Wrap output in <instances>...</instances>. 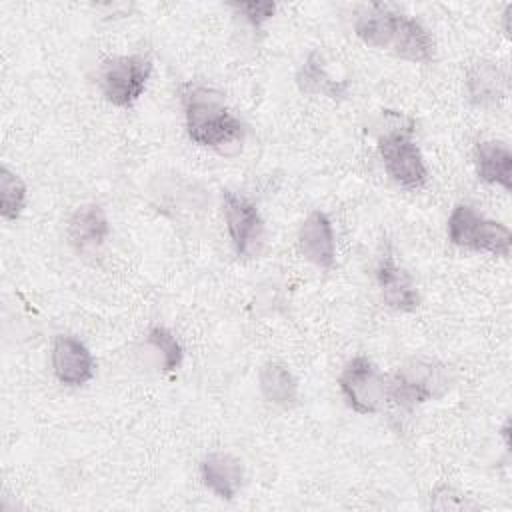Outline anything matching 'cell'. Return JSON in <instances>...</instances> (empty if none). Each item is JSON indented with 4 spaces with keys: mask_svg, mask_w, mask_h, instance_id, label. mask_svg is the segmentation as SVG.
<instances>
[{
    "mask_svg": "<svg viewBox=\"0 0 512 512\" xmlns=\"http://www.w3.org/2000/svg\"><path fill=\"white\" fill-rule=\"evenodd\" d=\"M188 138L222 156H234L246 140V124L228 108L224 94L204 82L180 86Z\"/></svg>",
    "mask_w": 512,
    "mask_h": 512,
    "instance_id": "6da1fadb",
    "label": "cell"
},
{
    "mask_svg": "<svg viewBox=\"0 0 512 512\" xmlns=\"http://www.w3.org/2000/svg\"><path fill=\"white\" fill-rule=\"evenodd\" d=\"M452 386L454 374L448 364L436 358L410 356L396 366L392 376H388V400L410 410L444 398Z\"/></svg>",
    "mask_w": 512,
    "mask_h": 512,
    "instance_id": "7a4b0ae2",
    "label": "cell"
},
{
    "mask_svg": "<svg viewBox=\"0 0 512 512\" xmlns=\"http://www.w3.org/2000/svg\"><path fill=\"white\" fill-rule=\"evenodd\" d=\"M378 154L386 174L406 190H422L428 184V166L414 140V122L394 114V122L378 136Z\"/></svg>",
    "mask_w": 512,
    "mask_h": 512,
    "instance_id": "3957f363",
    "label": "cell"
},
{
    "mask_svg": "<svg viewBox=\"0 0 512 512\" xmlns=\"http://www.w3.org/2000/svg\"><path fill=\"white\" fill-rule=\"evenodd\" d=\"M448 240L472 252H486L492 256H510L512 234L502 222L482 216L470 204H456L448 216Z\"/></svg>",
    "mask_w": 512,
    "mask_h": 512,
    "instance_id": "277c9868",
    "label": "cell"
},
{
    "mask_svg": "<svg viewBox=\"0 0 512 512\" xmlns=\"http://www.w3.org/2000/svg\"><path fill=\"white\" fill-rule=\"evenodd\" d=\"M338 388L346 406L358 414H376L388 400V376L364 354L350 358L340 376Z\"/></svg>",
    "mask_w": 512,
    "mask_h": 512,
    "instance_id": "5b68a950",
    "label": "cell"
},
{
    "mask_svg": "<svg viewBox=\"0 0 512 512\" xmlns=\"http://www.w3.org/2000/svg\"><path fill=\"white\" fill-rule=\"evenodd\" d=\"M152 76V60L144 54L108 58L98 74V84L106 102L116 108L134 106Z\"/></svg>",
    "mask_w": 512,
    "mask_h": 512,
    "instance_id": "8992f818",
    "label": "cell"
},
{
    "mask_svg": "<svg viewBox=\"0 0 512 512\" xmlns=\"http://www.w3.org/2000/svg\"><path fill=\"white\" fill-rule=\"evenodd\" d=\"M222 214L234 254L242 260L256 258L266 238V226L256 204L234 190H222Z\"/></svg>",
    "mask_w": 512,
    "mask_h": 512,
    "instance_id": "52a82bcc",
    "label": "cell"
},
{
    "mask_svg": "<svg viewBox=\"0 0 512 512\" xmlns=\"http://www.w3.org/2000/svg\"><path fill=\"white\" fill-rule=\"evenodd\" d=\"M52 372L68 388L88 384L96 374V362L88 346L72 334H56L52 342Z\"/></svg>",
    "mask_w": 512,
    "mask_h": 512,
    "instance_id": "ba28073f",
    "label": "cell"
},
{
    "mask_svg": "<svg viewBox=\"0 0 512 512\" xmlns=\"http://www.w3.org/2000/svg\"><path fill=\"white\" fill-rule=\"evenodd\" d=\"M298 248L306 262L330 270L336 260V236L332 220L322 210H312L298 228Z\"/></svg>",
    "mask_w": 512,
    "mask_h": 512,
    "instance_id": "9c48e42d",
    "label": "cell"
},
{
    "mask_svg": "<svg viewBox=\"0 0 512 512\" xmlns=\"http://www.w3.org/2000/svg\"><path fill=\"white\" fill-rule=\"evenodd\" d=\"M68 242L80 256H94L110 238V222L100 204L78 206L68 220Z\"/></svg>",
    "mask_w": 512,
    "mask_h": 512,
    "instance_id": "30bf717a",
    "label": "cell"
},
{
    "mask_svg": "<svg viewBox=\"0 0 512 512\" xmlns=\"http://www.w3.org/2000/svg\"><path fill=\"white\" fill-rule=\"evenodd\" d=\"M376 282L382 302L396 312H414L420 306V294L414 278L406 268L394 262L392 254H384L376 266Z\"/></svg>",
    "mask_w": 512,
    "mask_h": 512,
    "instance_id": "8fae6325",
    "label": "cell"
},
{
    "mask_svg": "<svg viewBox=\"0 0 512 512\" xmlns=\"http://www.w3.org/2000/svg\"><path fill=\"white\" fill-rule=\"evenodd\" d=\"M402 12L394 10L388 4H366L356 12L354 18V34L370 48L388 50L396 38L398 22Z\"/></svg>",
    "mask_w": 512,
    "mask_h": 512,
    "instance_id": "7c38bea8",
    "label": "cell"
},
{
    "mask_svg": "<svg viewBox=\"0 0 512 512\" xmlns=\"http://www.w3.org/2000/svg\"><path fill=\"white\" fill-rule=\"evenodd\" d=\"M508 94V72L494 60H476L466 72V96L476 108L500 104Z\"/></svg>",
    "mask_w": 512,
    "mask_h": 512,
    "instance_id": "4fadbf2b",
    "label": "cell"
},
{
    "mask_svg": "<svg viewBox=\"0 0 512 512\" xmlns=\"http://www.w3.org/2000/svg\"><path fill=\"white\" fill-rule=\"evenodd\" d=\"M202 484L220 500H232L244 484V466L230 452H210L200 460Z\"/></svg>",
    "mask_w": 512,
    "mask_h": 512,
    "instance_id": "5bb4252c",
    "label": "cell"
},
{
    "mask_svg": "<svg viewBox=\"0 0 512 512\" xmlns=\"http://www.w3.org/2000/svg\"><path fill=\"white\" fill-rule=\"evenodd\" d=\"M136 356L142 366L158 374H170L182 366L184 348L172 330L164 326H152L142 336L136 348Z\"/></svg>",
    "mask_w": 512,
    "mask_h": 512,
    "instance_id": "9a60e30c",
    "label": "cell"
},
{
    "mask_svg": "<svg viewBox=\"0 0 512 512\" xmlns=\"http://www.w3.org/2000/svg\"><path fill=\"white\" fill-rule=\"evenodd\" d=\"M390 52L414 64H430L436 58V42L420 20L402 14Z\"/></svg>",
    "mask_w": 512,
    "mask_h": 512,
    "instance_id": "2e32d148",
    "label": "cell"
},
{
    "mask_svg": "<svg viewBox=\"0 0 512 512\" xmlns=\"http://www.w3.org/2000/svg\"><path fill=\"white\" fill-rule=\"evenodd\" d=\"M294 82L302 94L324 96L330 100H344L348 96V80H336L328 74L324 56L318 50H312L304 62L298 66Z\"/></svg>",
    "mask_w": 512,
    "mask_h": 512,
    "instance_id": "e0dca14e",
    "label": "cell"
},
{
    "mask_svg": "<svg viewBox=\"0 0 512 512\" xmlns=\"http://www.w3.org/2000/svg\"><path fill=\"white\" fill-rule=\"evenodd\" d=\"M476 176L490 186L512 190V150L500 140H482L474 146Z\"/></svg>",
    "mask_w": 512,
    "mask_h": 512,
    "instance_id": "ac0fdd59",
    "label": "cell"
},
{
    "mask_svg": "<svg viewBox=\"0 0 512 512\" xmlns=\"http://www.w3.org/2000/svg\"><path fill=\"white\" fill-rule=\"evenodd\" d=\"M262 398L278 408H290L298 402V382L282 362H266L258 374Z\"/></svg>",
    "mask_w": 512,
    "mask_h": 512,
    "instance_id": "d6986e66",
    "label": "cell"
},
{
    "mask_svg": "<svg viewBox=\"0 0 512 512\" xmlns=\"http://www.w3.org/2000/svg\"><path fill=\"white\" fill-rule=\"evenodd\" d=\"M28 190L24 180L6 164L0 168V214L4 220L14 222L26 208Z\"/></svg>",
    "mask_w": 512,
    "mask_h": 512,
    "instance_id": "ffe728a7",
    "label": "cell"
},
{
    "mask_svg": "<svg viewBox=\"0 0 512 512\" xmlns=\"http://www.w3.org/2000/svg\"><path fill=\"white\" fill-rule=\"evenodd\" d=\"M430 508L434 510H476L480 508L470 496L460 492L448 482H440L430 492Z\"/></svg>",
    "mask_w": 512,
    "mask_h": 512,
    "instance_id": "44dd1931",
    "label": "cell"
},
{
    "mask_svg": "<svg viewBox=\"0 0 512 512\" xmlns=\"http://www.w3.org/2000/svg\"><path fill=\"white\" fill-rule=\"evenodd\" d=\"M230 8L238 16H242L246 20V24L252 26L254 30H260L276 12L274 2H234V4H230Z\"/></svg>",
    "mask_w": 512,
    "mask_h": 512,
    "instance_id": "7402d4cb",
    "label": "cell"
}]
</instances>
